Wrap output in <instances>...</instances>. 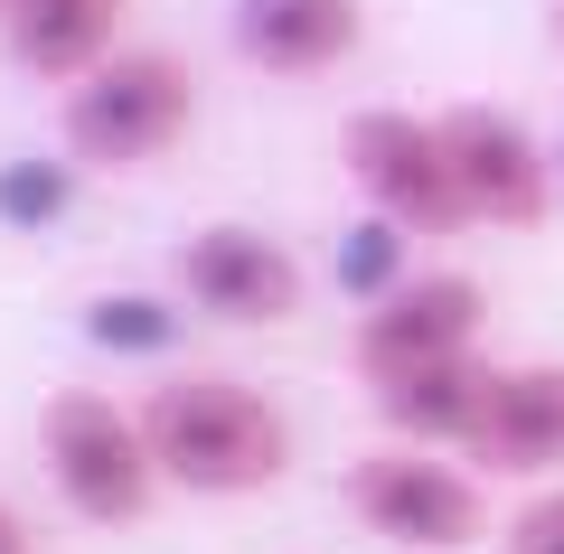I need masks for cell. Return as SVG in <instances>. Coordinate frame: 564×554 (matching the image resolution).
<instances>
[{
	"mask_svg": "<svg viewBox=\"0 0 564 554\" xmlns=\"http://www.w3.org/2000/svg\"><path fill=\"white\" fill-rule=\"evenodd\" d=\"M141 433L161 452V479L180 498H263L292 479V414L263 385L226 377V367H180L141 395Z\"/></svg>",
	"mask_w": 564,
	"mask_h": 554,
	"instance_id": "6da1fadb",
	"label": "cell"
},
{
	"mask_svg": "<svg viewBox=\"0 0 564 554\" xmlns=\"http://www.w3.org/2000/svg\"><path fill=\"white\" fill-rule=\"evenodd\" d=\"M188 132H198V76H188L180 47H122L57 95V151L66 170H95V178L151 170Z\"/></svg>",
	"mask_w": 564,
	"mask_h": 554,
	"instance_id": "7a4b0ae2",
	"label": "cell"
},
{
	"mask_svg": "<svg viewBox=\"0 0 564 554\" xmlns=\"http://www.w3.org/2000/svg\"><path fill=\"white\" fill-rule=\"evenodd\" d=\"M39 460H47V489L76 526H141V517L170 498L161 479V452L141 433V404L104 395V385H57L39 404Z\"/></svg>",
	"mask_w": 564,
	"mask_h": 554,
	"instance_id": "3957f363",
	"label": "cell"
},
{
	"mask_svg": "<svg viewBox=\"0 0 564 554\" xmlns=\"http://www.w3.org/2000/svg\"><path fill=\"white\" fill-rule=\"evenodd\" d=\"M339 498L377 545L395 554H470L489 545V479L462 452H414V442H377L339 470Z\"/></svg>",
	"mask_w": 564,
	"mask_h": 554,
	"instance_id": "277c9868",
	"label": "cell"
},
{
	"mask_svg": "<svg viewBox=\"0 0 564 554\" xmlns=\"http://www.w3.org/2000/svg\"><path fill=\"white\" fill-rule=\"evenodd\" d=\"M339 160L358 178V198L377 226L395 236H462V178H452V141L443 113H414V104H358L339 122Z\"/></svg>",
	"mask_w": 564,
	"mask_h": 554,
	"instance_id": "5b68a950",
	"label": "cell"
},
{
	"mask_svg": "<svg viewBox=\"0 0 564 554\" xmlns=\"http://www.w3.org/2000/svg\"><path fill=\"white\" fill-rule=\"evenodd\" d=\"M480 338H489V292H480V273H462V263H423V273H395V282L358 311V329H348V367H358V385L377 395V385L423 377V367L489 357Z\"/></svg>",
	"mask_w": 564,
	"mask_h": 554,
	"instance_id": "8992f818",
	"label": "cell"
},
{
	"mask_svg": "<svg viewBox=\"0 0 564 554\" xmlns=\"http://www.w3.org/2000/svg\"><path fill=\"white\" fill-rule=\"evenodd\" d=\"M170 292L198 319H226V329H282V319H302L311 273H302V254L282 236H263V226H245V217H207V226H188L180 254H170Z\"/></svg>",
	"mask_w": 564,
	"mask_h": 554,
	"instance_id": "52a82bcc",
	"label": "cell"
},
{
	"mask_svg": "<svg viewBox=\"0 0 564 554\" xmlns=\"http://www.w3.org/2000/svg\"><path fill=\"white\" fill-rule=\"evenodd\" d=\"M443 141H452V178H462L470 226H489V236H536L555 217L564 170L508 104H443Z\"/></svg>",
	"mask_w": 564,
	"mask_h": 554,
	"instance_id": "ba28073f",
	"label": "cell"
},
{
	"mask_svg": "<svg viewBox=\"0 0 564 554\" xmlns=\"http://www.w3.org/2000/svg\"><path fill=\"white\" fill-rule=\"evenodd\" d=\"M480 479H555L564 470V357H508L489 367V404L470 433Z\"/></svg>",
	"mask_w": 564,
	"mask_h": 554,
	"instance_id": "9c48e42d",
	"label": "cell"
},
{
	"mask_svg": "<svg viewBox=\"0 0 564 554\" xmlns=\"http://www.w3.org/2000/svg\"><path fill=\"white\" fill-rule=\"evenodd\" d=\"M226 47H236V66L282 85L339 76L367 47V0H226Z\"/></svg>",
	"mask_w": 564,
	"mask_h": 554,
	"instance_id": "30bf717a",
	"label": "cell"
},
{
	"mask_svg": "<svg viewBox=\"0 0 564 554\" xmlns=\"http://www.w3.org/2000/svg\"><path fill=\"white\" fill-rule=\"evenodd\" d=\"M122 47H132V0H10V20H0V57L57 95Z\"/></svg>",
	"mask_w": 564,
	"mask_h": 554,
	"instance_id": "8fae6325",
	"label": "cell"
},
{
	"mask_svg": "<svg viewBox=\"0 0 564 554\" xmlns=\"http://www.w3.org/2000/svg\"><path fill=\"white\" fill-rule=\"evenodd\" d=\"M489 367L499 357H462V367H423V377L377 385V433L386 442H414V452H470L480 433V404H489Z\"/></svg>",
	"mask_w": 564,
	"mask_h": 554,
	"instance_id": "7c38bea8",
	"label": "cell"
},
{
	"mask_svg": "<svg viewBox=\"0 0 564 554\" xmlns=\"http://www.w3.org/2000/svg\"><path fill=\"white\" fill-rule=\"evenodd\" d=\"M499 554H564V479L527 489L518 508L499 517Z\"/></svg>",
	"mask_w": 564,
	"mask_h": 554,
	"instance_id": "4fadbf2b",
	"label": "cell"
},
{
	"mask_svg": "<svg viewBox=\"0 0 564 554\" xmlns=\"http://www.w3.org/2000/svg\"><path fill=\"white\" fill-rule=\"evenodd\" d=\"M0 207H10V217H57L66 178L57 170H0Z\"/></svg>",
	"mask_w": 564,
	"mask_h": 554,
	"instance_id": "5bb4252c",
	"label": "cell"
},
{
	"mask_svg": "<svg viewBox=\"0 0 564 554\" xmlns=\"http://www.w3.org/2000/svg\"><path fill=\"white\" fill-rule=\"evenodd\" d=\"M0 554H39V526L20 517V498H0Z\"/></svg>",
	"mask_w": 564,
	"mask_h": 554,
	"instance_id": "9a60e30c",
	"label": "cell"
},
{
	"mask_svg": "<svg viewBox=\"0 0 564 554\" xmlns=\"http://www.w3.org/2000/svg\"><path fill=\"white\" fill-rule=\"evenodd\" d=\"M545 39H555V57H564V0H555V10H545Z\"/></svg>",
	"mask_w": 564,
	"mask_h": 554,
	"instance_id": "2e32d148",
	"label": "cell"
},
{
	"mask_svg": "<svg viewBox=\"0 0 564 554\" xmlns=\"http://www.w3.org/2000/svg\"><path fill=\"white\" fill-rule=\"evenodd\" d=\"M0 20H10V0H0Z\"/></svg>",
	"mask_w": 564,
	"mask_h": 554,
	"instance_id": "e0dca14e",
	"label": "cell"
}]
</instances>
